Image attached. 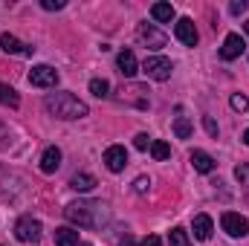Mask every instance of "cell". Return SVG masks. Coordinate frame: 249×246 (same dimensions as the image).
Masks as SVG:
<instances>
[{
	"label": "cell",
	"mask_w": 249,
	"mask_h": 246,
	"mask_svg": "<svg viewBox=\"0 0 249 246\" xmlns=\"http://www.w3.org/2000/svg\"><path fill=\"white\" fill-rule=\"evenodd\" d=\"M171 61L165 58V55H148L145 64H142V72L148 75V78H154V81H168L171 78Z\"/></svg>",
	"instance_id": "cell-3"
},
{
	"label": "cell",
	"mask_w": 249,
	"mask_h": 246,
	"mask_svg": "<svg viewBox=\"0 0 249 246\" xmlns=\"http://www.w3.org/2000/svg\"><path fill=\"white\" fill-rule=\"evenodd\" d=\"M247 32H249V20H247Z\"/></svg>",
	"instance_id": "cell-33"
},
{
	"label": "cell",
	"mask_w": 249,
	"mask_h": 246,
	"mask_svg": "<svg viewBox=\"0 0 249 246\" xmlns=\"http://www.w3.org/2000/svg\"><path fill=\"white\" fill-rule=\"evenodd\" d=\"M139 246H162V241H160L157 235H148V238H145V241H142Z\"/></svg>",
	"instance_id": "cell-30"
},
{
	"label": "cell",
	"mask_w": 249,
	"mask_h": 246,
	"mask_svg": "<svg viewBox=\"0 0 249 246\" xmlns=\"http://www.w3.org/2000/svg\"><path fill=\"white\" fill-rule=\"evenodd\" d=\"M18 102H20V99H18V93H15V90H12L9 84H3V81H0V105L18 107Z\"/></svg>",
	"instance_id": "cell-21"
},
{
	"label": "cell",
	"mask_w": 249,
	"mask_h": 246,
	"mask_svg": "<svg viewBox=\"0 0 249 246\" xmlns=\"http://www.w3.org/2000/svg\"><path fill=\"white\" fill-rule=\"evenodd\" d=\"M168 244H171V246H191V241H188V232L183 229V226H174V229L168 232Z\"/></svg>",
	"instance_id": "cell-20"
},
{
	"label": "cell",
	"mask_w": 249,
	"mask_h": 246,
	"mask_svg": "<svg viewBox=\"0 0 249 246\" xmlns=\"http://www.w3.org/2000/svg\"><path fill=\"white\" fill-rule=\"evenodd\" d=\"M133 148H136V151H148V148H151V139H148V133H139V136L133 139Z\"/></svg>",
	"instance_id": "cell-25"
},
{
	"label": "cell",
	"mask_w": 249,
	"mask_h": 246,
	"mask_svg": "<svg viewBox=\"0 0 249 246\" xmlns=\"http://www.w3.org/2000/svg\"><path fill=\"white\" fill-rule=\"evenodd\" d=\"M220 226H223V232H226L229 238H244L249 232V220L244 214H238V211H226V214L220 217Z\"/></svg>",
	"instance_id": "cell-6"
},
{
	"label": "cell",
	"mask_w": 249,
	"mask_h": 246,
	"mask_svg": "<svg viewBox=\"0 0 249 246\" xmlns=\"http://www.w3.org/2000/svg\"><path fill=\"white\" fill-rule=\"evenodd\" d=\"M203 124H206V130H209L212 136H217V124H214V119H212V116H206V119H203Z\"/></svg>",
	"instance_id": "cell-29"
},
{
	"label": "cell",
	"mask_w": 249,
	"mask_h": 246,
	"mask_svg": "<svg viewBox=\"0 0 249 246\" xmlns=\"http://www.w3.org/2000/svg\"><path fill=\"white\" fill-rule=\"evenodd\" d=\"M244 142H247V145H249V127H247V130H244Z\"/></svg>",
	"instance_id": "cell-31"
},
{
	"label": "cell",
	"mask_w": 249,
	"mask_h": 246,
	"mask_svg": "<svg viewBox=\"0 0 249 246\" xmlns=\"http://www.w3.org/2000/svg\"><path fill=\"white\" fill-rule=\"evenodd\" d=\"M15 238L20 244H38L41 241V223L35 217H20L15 223Z\"/></svg>",
	"instance_id": "cell-5"
},
{
	"label": "cell",
	"mask_w": 249,
	"mask_h": 246,
	"mask_svg": "<svg viewBox=\"0 0 249 246\" xmlns=\"http://www.w3.org/2000/svg\"><path fill=\"white\" fill-rule=\"evenodd\" d=\"M191 165H194V171H200V174H212L217 162H214L206 151H191Z\"/></svg>",
	"instance_id": "cell-15"
},
{
	"label": "cell",
	"mask_w": 249,
	"mask_h": 246,
	"mask_svg": "<svg viewBox=\"0 0 249 246\" xmlns=\"http://www.w3.org/2000/svg\"><path fill=\"white\" fill-rule=\"evenodd\" d=\"M75 244H78V229H72V226L55 229V246H75Z\"/></svg>",
	"instance_id": "cell-17"
},
{
	"label": "cell",
	"mask_w": 249,
	"mask_h": 246,
	"mask_svg": "<svg viewBox=\"0 0 249 246\" xmlns=\"http://www.w3.org/2000/svg\"><path fill=\"white\" fill-rule=\"evenodd\" d=\"M136 38H139V44L142 47H148V50H162L165 47V32H160L154 23H139L136 26Z\"/></svg>",
	"instance_id": "cell-4"
},
{
	"label": "cell",
	"mask_w": 249,
	"mask_h": 246,
	"mask_svg": "<svg viewBox=\"0 0 249 246\" xmlns=\"http://www.w3.org/2000/svg\"><path fill=\"white\" fill-rule=\"evenodd\" d=\"M90 93L99 96V99H105V96L110 93V84H107L105 78H93V81H90Z\"/></svg>",
	"instance_id": "cell-23"
},
{
	"label": "cell",
	"mask_w": 249,
	"mask_h": 246,
	"mask_svg": "<svg viewBox=\"0 0 249 246\" xmlns=\"http://www.w3.org/2000/svg\"><path fill=\"white\" fill-rule=\"evenodd\" d=\"M229 105H232V107H235L238 113H244V110L249 107V99H247V96H241V93H235V96L229 99Z\"/></svg>",
	"instance_id": "cell-24"
},
{
	"label": "cell",
	"mask_w": 249,
	"mask_h": 246,
	"mask_svg": "<svg viewBox=\"0 0 249 246\" xmlns=\"http://www.w3.org/2000/svg\"><path fill=\"white\" fill-rule=\"evenodd\" d=\"M41 6L47 12H58V9H64V0H41Z\"/></svg>",
	"instance_id": "cell-27"
},
{
	"label": "cell",
	"mask_w": 249,
	"mask_h": 246,
	"mask_svg": "<svg viewBox=\"0 0 249 246\" xmlns=\"http://www.w3.org/2000/svg\"><path fill=\"white\" fill-rule=\"evenodd\" d=\"M148 185H151V180H148V177H136L133 191H136V194H145V191H148Z\"/></svg>",
	"instance_id": "cell-26"
},
{
	"label": "cell",
	"mask_w": 249,
	"mask_h": 246,
	"mask_svg": "<svg viewBox=\"0 0 249 246\" xmlns=\"http://www.w3.org/2000/svg\"><path fill=\"white\" fill-rule=\"evenodd\" d=\"M29 84L32 87H55L58 84V70L50 67V64H38L29 72Z\"/></svg>",
	"instance_id": "cell-7"
},
{
	"label": "cell",
	"mask_w": 249,
	"mask_h": 246,
	"mask_svg": "<svg viewBox=\"0 0 249 246\" xmlns=\"http://www.w3.org/2000/svg\"><path fill=\"white\" fill-rule=\"evenodd\" d=\"M191 130H194V127H191V122H188L186 116H177V119H174V133H177L180 139H188Z\"/></svg>",
	"instance_id": "cell-22"
},
{
	"label": "cell",
	"mask_w": 249,
	"mask_h": 246,
	"mask_svg": "<svg viewBox=\"0 0 249 246\" xmlns=\"http://www.w3.org/2000/svg\"><path fill=\"white\" fill-rule=\"evenodd\" d=\"M151 157H154L157 162L168 159V157H171V145H168V142H162V139H154V142H151Z\"/></svg>",
	"instance_id": "cell-18"
},
{
	"label": "cell",
	"mask_w": 249,
	"mask_h": 246,
	"mask_svg": "<svg viewBox=\"0 0 249 246\" xmlns=\"http://www.w3.org/2000/svg\"><path fill=\"white\" fill-rule=\"evenodd\" d=\"M116 67H119V72H122L124 78H130V75H136V72H139L136 55H133L130 50H122V53L116 55Z\"/></svg>",
	"instance_id": "cell-13"
},
{
	"label": "cell",
	"mask_w": 249,
	"mask_h": 246,
	"mask_svg": "<svg viewBox=\"0 0 249 246\" xmlns=\"http://www.w3.org/2000/svg\"><path fill=\"white\" fill-rule=\"evenodd\" d=\"M64 217H67L70 223L81 226V229H96V226L105 223L107 209H105V203H99V200H75V203H70V206L64 209Z\"/></svg>",
	"instance_id": "cell-1"
},
{
	"label": "cell",
	"mask_w": 249,
	"mask_h": 246,
	"mask_svg": "<svg viewBox=\"0 0 249 246\" xmlns=\"http://www.w3.org/2000/svg\"><path fill=\"white\" fill-rule=\"evenodd\" d=\"M61 168V151L55 148V145H50L44 154H41V171L44 174H55Z\"/></svg>",
	"instance_id": "cell-12"
},
{
	"label": "cell",
	"mask_w": 249,
	"mask_h": 246,
	"mask_svg": "<svg viewBox=\"0 0 249 246\" xmlns=\"http://www.w3.org/2000/svg\"><path fill=\"white\" fill-rule=\"evenodd\" d=\"M194 238L197 241H209L212 238V229H214V223H212V217L209 214H194Z\"/></svg>",
	"instance_id": "cell-14"
},
{
	"label": "cell",
	"mask_w": 249,
	"mask_h": 246,
	"mask_svg": "<svg viewBox=\"0 0 249 246\" xmlns=\"http://www.w3.org/2000/svg\"><path fill=\"white\" fill-rule=\"evenodd\" d=\"M75 246H90V244H75Z\"/></svg>",
	"instance_id": "cell-32"
},
{
	"label": "cell",
	"mask_w": 249,
	"mask_h": 246,
	"mask_svg": "<svg viewBox=\"0 0 249 246\" xmlns=\"http://www.w3.org/2000/svg\"><path fill=\"white\" fill-rule=\"evenodd\" d=\"M105 165H107V171H113V174L124 171V165H127V151H124L122 145H110V148L105 151Z\"/></svg>",
	"instance_id": "cell-8"
},
{
	"label": "cell",
	"mask_w": 249,
	"mask_h": 246,
	"mask_svg": "<svg viewBox=\"0 0 249 246\" xmlns=\"http://www.w3.org/2000/svg\"><path fill=\"white\" fill-rule=\"evenodd\" d=\"M244 50H247L244 38L232 32V35H226V41H223V47H220V58H223V61H235Z\"/></svg>",
	"instance_id": "cell-10"
},
{
	"label": "cell",
	"mask_w": 249,
	"mask_h": 246,
	"mask_svg": "<svg viewBox=\"0 0 249 246\" xmlns=\"http://www.w3.org/2000/svg\"><path fill=\"white\" fill-rule=\"evenodd\" d=\"M93 185H96V177H90V174H75L70 180V188H75V191H90Z\"/></svg>",
	"instance_id": "cell-19"
},
{
	"label": "cell",
	"mask_w": 249,
	"mask_h": 246,
	"mask_svg": "<svg viewBox=\"0 0 249 246\" xmlns=\"http://www.w3.org/2000/svg\"><path fill=\"white\" fill-rule=\"evenodd\" d=\"M151 18L157 23H171L174 20V6L171 3H154L151 6Z\"/></svg>",
	"instance_id": "cell-16"
},
{
	"label": "cell",
	"mask_w": 249,
	"mask_h": 246,
	"mask_svg": "<svg viewBox=\"0 0 249 246\" xmlns=\"http://www.w3.org/2000/svg\"><path fill=\"white\" fill-rule=\"evenodd\" d=\"M0 47H3V53L6 55H32L35 53V47H26V44H20L15 35H0Z\"/></svg>",
	"instance_id": "cell-11"
},
{
	"label": "cell",
	"mask_w": 249,
	"mask_h": 246,
	"mask_svg": "<svg viewBox=\"0 0 249 246\" xmlns=\"http://www.w3.org/2000/svg\"><path fill=\"white\" fill-rule=\"evenodd\" d=\"M247 0H235V3H232V6H229V12H232V15H241V12H247Z\"/></svg>",
	"instance_id": "cell-28"
},
{
	"label": "cell",
	"mask_w": 249,
	"mask_h": 246,
	"mask_svg": "<svg viewBox=\"0 0 249 246\" xmlns=\"http://www.w3.org/2000/svg\"><path fill=\"white\" fill-rule=\"evenodd\" d=\"M174 35H177V41L180 44H186V47H194L197 44V29H194V20L191 18H180L177 20V26H174Z\"/></svg>",
	"instance_id": "cell-9"
},
{
	"label": "cell",
	"mask_w": 249,
	"mask_h": 246,
	"mask_svg": "<svg viewBox=\"0 0 249 246\" xmlns=\"http://www.w3.org/2000/svg\"><path fill=\"white\" fill-rule=\"evenodd\" d=\"M44 107H47L55 119H64V122L87 116V105H84L78 96H72V93H53V96H47Z\"/></svg>",
	"instance_id": "cell-2"
}]
</instances>
